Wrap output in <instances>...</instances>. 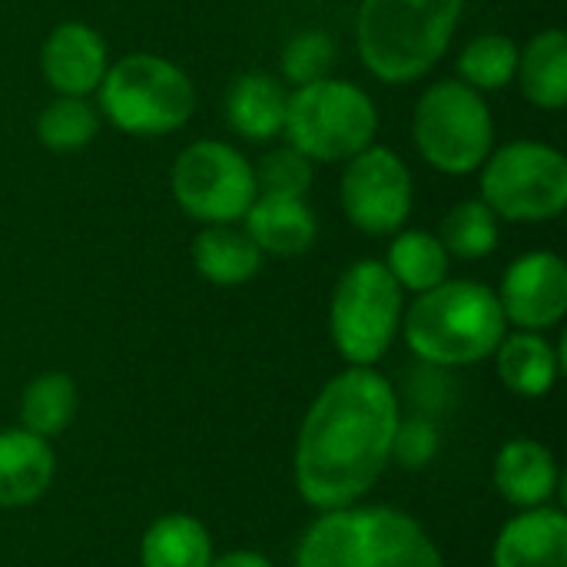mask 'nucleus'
<instances>
[{
    "instance_id": "f257e3e1",
    "label": "nucleus",
    "mask_w": 567,
    "mask_h": 567,
    "mask_svg": "<svg viewBox=\"0 0 567 567\" xmlns=\"http://www.w3.org/2000/svg\"><path fill=\"white\" fill-rule=\"evenodd\" d=\"M399 422V395L375 365H349L329 379L296 439L299 498L316 512L359 505L392 462Z\"/></svg>"
},
{
    "instance_id": "f03ea898",
    "label": "nucleus",
    "mask_w": 567,
    "mask_h": 567,
    "mask_svg": "<svg viewBox=\"0 0 567 567\" xmlns=\"http://www.w3.org/2000/svg\"><path fill=\"white\" fill-rule=\"evenodd\" d=\"M425 365L458 369L478 365L495 355L498 342L508 336V319L495 289L475 279H445L402 312L399 329Z\"/></svg>"
},
{
    "instance_id": "7ed1b4c3",
    "label": "nucleus",
    "mask_w": 567,
    "mask_h": 567,
    "mask_svg": "<svg viewBox=\"0 0 567 567\" xmlns=\"http://www.w3.org/2000/svg\"><path fill=\"white\" fill-rule=\"evenodd\" d=\"M296 567H445V558L412 515L385 505H346L309 525Z\"/></svg>"
},
{
    "instance_id": "20e7f679",
    "label": "nucleus",
    "mask_w": 567,
    "mask_h": 567,
    "mask_svg": "<svg viewBox=\"0 0 567 567\" xmlns=\"http://www.w3.org/2000/svg\"><path fill=\"white\" fill-rule=\"evenodd\" d=\"M465 0H362L355 47L372 76L415 83L449 53Z\"/></svg>"
},
{
    "instance_id": "39448f33",
    "label": "nucleus",
    "mask_w": 567,
    "mask_h": 567,
    "mask_svg": "<svg viewBox=\"0 0 567 567\" xmlns=\"http://www.w3.org/2000/svg\"><path fill=\"white\" fill-rule=\"evenodd\" d=\"M96 96V110L126 136H166L196 113L189 73L159 53H126L110 63Z\"/></svg>"
},
{
    "instance_id": "423d86ee",
    "label": "nucleus",
    "mask_w": 567,
    "mask_h": 567,
    "mask_svg": "<svg viewBox=\"0 0 567 567\" xmlns=\"http://www.w3.org/2000/svg\"><path fill=\"white\" fill-rule=\"evenodd\" d=\"M282 133L312 163H346L372 146L379 110L362 86L322 76L289 93Z\"/></svg>"
},
{
    "instance_id": "0eeeda50",
    "label": "nucleus",
    "mask_w": 567,
    "mask_h": 567,
    "mask_svg": "<svg viewBox=\"0 0 567 567\" xmlns=\"http://www.w3.org/2000/svg\"><path fill=\"white\" fill-rule=\"evenodd\" d=\"M412 140L429 166L465 176L495 150V120L478 90L462 80H435L415 103Z\"/></svg>"
},
{
    "instance_id": "6e6552de",
    "label": "nucleus",
    "mask_w": 567,
    "mask_h": 567,
    "mask_svg": "<svg viewBox=\"0 0 567 567\" xmlns=\"http://www.w3.org/2000/svg\"><path fill=\"white\" fill-rule=\"evenodd\" d=\"M482 203L508 223H551L567 206L565 153L542 140H515L478 166Z\"/></svg>"
},
{
    "instance_id": "1a4fd4ad",
    "label": "nucleus",
    "mask_w": 567,
    "mask_h": 567,
    "mask_svg": "<svg viewBox=\"0 0 567 567\" xmlns=\"http://www.w3.org/2000/svg\"><path fill=\"white\" fill-rule=\"evenodd\" d=\"M405 292L382 259L352 262L329 299V336L349 365H375L402 329Z\"/></svg>"
},
{
    "instance_id": "9d476101",
    "label": "nucleus",
    "mask_w": 567,
    "mask_h": 567,
    "mask_svg": "<svg viewBox=\"0 0 567 567\" xmlns=\"http://www.w3.org/2000/svg\"><path fill=\"white\" fill-rule=\"evenodd\" d=\"M169 189L176 206L203 226L239 223L259 196L252 163L223 140L189 143L173 159Z\"/></svg>"
},
{
    "instance_id": "9b49d317",
    "label": "nucleus",
    "mask_w": 567,
    "mask_h": 567,
    "mask_svg": "<svg viewBox=\"0 0 567 567\" xmlns=\"http://www.w3.org/2000/svg\"><path fill=\"white\" fill-rule=\"evenodd\" d=\"M412 169L395 150L372 143L346 159L339 203L355 229L369 236H395L412 213Z\"/></svg>"
},
{
    "instance_id": "f8f14e48",
    "label": "nucleus",
    "mask_w": 567,
    "mask_h": 567,
    "mask_svg": "<svg viewBox=\"0 0 567 567\" xmlns=\"http://www.w3.org/2000/svg\"><path fill=\"white\" fill-rule=\"evenodd\" d=\"M508 326L525 332H548L561 326L567 312V266L558 252L535 249L518 256L495 292Z\"/></svg>"
},
{
    "instance_id": "ddd939ff",
    "label": "nucleus",
    "mask_w": 567,
    "mask_h": 567,
    "mask_svg": "<svg viewBox=\"0 0 567 567\" xmlns=\"http://www.w3.org/2000/svg\"><path fill=\"white\" fill-rule=\"evenodd\" d=\"M110 66L106 40L80 20L56 23L40 47V73L56 96H90L96 93Z\"/></svg>"
},
{
    "instance_id": "4468645a",
    "label": "nucleus",
    "mask_w": 567,
    "mask_h": 567,
    "mask_svg": "<svg viewBox=\"0 0 567 567\" xmlns=\"http://www.w3.org/2000/svg\"><path fill=\"white\" fill-rule=\"evenodd\" d=\"M243 229L262 249V256L292 259L312 249L319 236V219L306 196H272L259 193L243 216Z\"/></svg>"
},
{
    "instance_id": "2eb2a0df",
    "label": "nucleus",
    "mask_w": 567,
    "mask_h": 567,
    "mask_svg": "<svg viewBox=\"0 0 567 567\" xmlns=\"http://www.w3.org/2000/svg\"><path fill=\"white\" fill-rule=\"evenodd\" d=\"M495 567H567V518L538 505L515 515L495 542Z\"/></svg>"
},
{
    "instance_id": "dca6fc26",
    "label": "nucleus",
    "mask_w": 567,
    "mask_h": 567,
    "mask_svg": "<svg viewBox=\"0 0 567 567\" xmlns=\"http://www.w3.org/2000/svg\"><path fill=\"white\" fill-rule=\"evenodd\" d=\"M56 455L47 439L27 429L0 432V508H27L53 485Z\"/></svg>"
},
{
    "instance_id": "f3484780",
    "label": "nucleus",
    "mask_w": 567,
    "mask_h": 567,
    "mask_svg": "<svg viewBox=\"0 0 567 567\" xmlns=\"http://www.w3.org/2000/svg\"><path fill=\"white\" fill-rule=\"evenodd\" d=\"M495 488L508 505L522 512L548 505L558 492L555 455L535 439H512L495 458Z\"/></svg>"
},
{
    "instance_id": "a211bd4d",
    "label": "nucleus",
    "mask_w": 567,
    "mask_h": 567,
    "mask_svg": "<svg viewBox=\"0 0 567 567\" xmlns=\"http://www.w3.org/2000/svg\"><path fill=\"white\" fill-rule=\"evenodd\" d=\"M286 100L289 93L272 73L249 70L239 73L226 90V120L243 140L266 143L282 133Z\"/></svg>"
},
{
    "instance_id": "6ab92c4d",
    "label": "nucleus",
    "mask_w": 567,
    "mask_h": 567,
    "mask_svg": "<svg viewBox=\"0 0 567 567\" xmlns=\"http://www.w3.org/2000/svg\"><path fill=\"white\" fill-rule=\"evenodd\" d=\"M262 249L249 239L246 229H236V223L223 226H203L193 239V266L196 272L223 289L249 282L262 269Z\"/></svg>"
},
{
    "instance_id": "aec40b11",
    "label": "nucleus",
    "mask_w": 567,
    "mask_h": 567,
    "mask_svg": "<svg viewBox=\"0 0 567 567\" xmlns=\"http://www.w3.org/2000/svg\"><path fill=\"white\" fill-rule=\"evenodd\" d=\"M498 379L508 392L522 399H542L555 389L561 375V352L545 339V332H515L505 336L495 349Z\"/></svg>"
},
{
    "instance_id": "412c9836",
    "label": "nucleus",
    "mask_w": 567,
    "mask_h": 567,
    "mask_svg": "<svg viewBox=\"0 0 567 567\" xmlns=\"http://www.w3.org/2000/svg\"><path fill=\"white\" fill-rule=\"evenodd\" d=\"M515 80L525 100L538 110H565L567 103V33L551 27L518 47Z\"/></svg>"
},
{
    "instance_id": "4be33fe9",
    "label": "nucleus",
    "mask_w": 567,
    "mask_h": 567,
    "mask_svg": "<svg viewBox=\"0 0 567 567\" xmlns=\"http://www.w3.org/2000/svg\"><path fill=\"white\" fill-rule=\"evenodd\" d=\"M140 561L143 567H209L213 538L206 525L193 515H163L146 528Z\"/></svg>"
},
{
    "instance_id": "5701e85b",
    "label": "nucleus",
    "mask_w": 567,
    "mask_h": 567,
    "mask_svg": "<svg viewBox=\"0 0 567 567\" xmlns=\"http://www.w3.org/2000/svg\"><path fill=\"white\" fill-rule=\"evenodd\" d=\"M452 256L445 252L442 239L429 229H399L389 243L385 269L399 282L402 292H429L449 279Z\"/></svg>"
},
{
    "instance_id": "b1692460",
    "label": "nucleus",
    "mask_w": 567,
    "mask_h": 567,
    "mask_svg": "<svg viewBox=\"0 0 567 567\" xmlns=\"http://www.w3.org/2000/svg\"><path fill=\"white\" fill-rule=\"evenodd\" d=\"M76 409H80L76 382L66 372H43L30 379L20 395V429L50 442L73 425Z\"/></svg>"
},
{
    "instance_id": "393cba45",
    "label": "nucleus",
    "mask_w": 567,
    "mask_h": 567,
    "mask_svg": "<svg viewBox=\"0 0 567 567\" xmlns=\"http://www.w3.org/2000/svg\"><path fill=\"white\" fill-rule=\"evenodd\" d=\"M518 43L508 33H478L458 53V76L478 93L505 90L515 80Z\"/></svg>"
},
{
    "instance_id": "a878e982",
    "label": "nucleus",
    "mask_w": 567,
    "mask_h": 567,
    "mask_svg": "<svg viewBox=\"0 0 567 567\" xmlns=\"http://www.w3.org/2000/svg\"><path fill=\"white\" fill-rule=\"evenodd\" d=\"M100 133V110L86 96H53L37 116V140L53 153H76Z\"/></svg>"
},
{
    "instance_id": "bb28decb",
    "label": "nucleus",
    "mask_w": 567,
    "mask_h": 567,
    "mask_svg": "<svg viewBox=\"0 0 567 567\" xmlns=\"http://www.w3.org/2000/svg\"><path fill=\"white\" fill-rule=\"evenodd\" d=\"M439 239L452 259H485L498 249V216L482 199H465L449 209Z\"/></svg>"
},
{
    "instance_id": "cd10ccee",
    "label": "nucleus",
    "mask_w": 567,
    "mask_h": 567,
    "mask_svg": "<svg viewBox=\"0 0 567 567\" xmlns=\"http://www.w3.org/2000/svg\"><path fill=\"white\" fill-rule=\"evenodd\" d=\"M316 163L309 156H302L296 146H282L266 153L252 173H256V189L259 193H272V196H306L312 186V169Z\"/></svg>"
},
{
    "instance_id": "c85d7f7f",
    "label": "nucleus",
    "mask_w": 567,
    "mask_h": 567,
    "mask_svg": "<svg viewBox=\"0 0 567 567\" xmlns=\"http://www.w3.org/2000/svg\"><path fill=\"white\" fill-rule=\"evenodd\" d=\"M332 63H336V43L322 30H302V33L289 37V43L282 47V60H279L282 76L292 86L329 76Z\"/></svg>"
},
{
    "instance_id": "c756f323",
    "label": "nucleus",
    "mask_w": 567,
    "mask_h": 567,
    "mask_svg": "<svg viewBox=\"0 0 567 567\" xmlns=\"http://www.w3.org/2000/svg\"><path fill=\"white\" fill-rule=\"evenodd\" d=\"M439 452V432L429 419H409L399 422L392 439V458L405 468H425Z\"/></svg>"
},
{
    "instance_id": "7c9ffc66",
    "label": "nucleus",
    "mask_w": 567,
    "mask_h": 567,
    "mask_svg": "<svg viewBox=\"0 0 567 567\" xmlns=\"http://www.w3.org/2000/svg\"><path fill=\"white\" fill-rule=\"evenodd\" d=\"M209 567H272V565H269V558H262V555H256V551H229V555H223V558H213V565Z\"/></svg>"
}]
</instances>
